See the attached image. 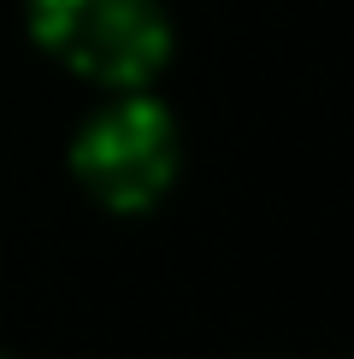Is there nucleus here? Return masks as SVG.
Here are the masks:
<instances>
[{
	"label": "nucleus",
	"mask_w": 354,
	"mask_h": 359,
	"mask_svg": "<svg viewBox=\"0 0 354 359\" xmlns=\"http://www.w3.org/2000/svg\"><path fill=\"white\" fill-rule=\"evenodd\" d=\"M29 36L100 88H148L171 59L166 0H29Z\"/></svg>",
	"instance_id": "nucleus-1"
},
{
	"label": "nucleus",
	"mask_w": 354,
	"mask_h": 359,
	"mask_svg": "<svg viewBox=\"0 0 354 359\" xmlns=\"http://www.w3.org/2000/svg\"><path fill=\"white\" fill-rule=\"evenodd\" d=\"M183 165L171 107H159L142 88H118L107 112H95L71 142V171L107 212H148L159 206Z\"/></svg>",
	"instance_id": "nucleus-2"
},
{
	"label": "nucleus",
	"mask_w": 354,
	"mask_h": 359,
	"mask_svg": "<svg viewBox=\"0 0 354 359\" xmlns=\"http://www.w3.org/2000/svg\"><path fill=\"white\" fill-rule=\"evenodd\" d=\"M0 359H6V353H0Z\"/></svg>",
	"instance_id": "nucleus-3"
}]
</instances>
